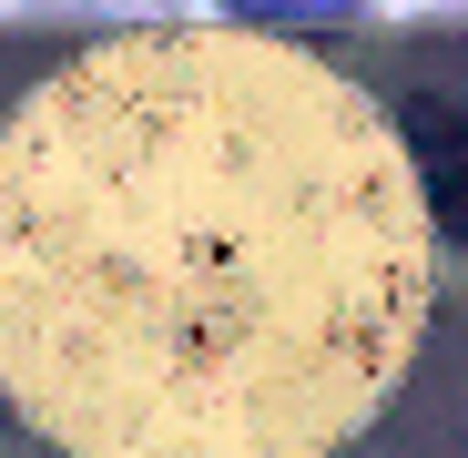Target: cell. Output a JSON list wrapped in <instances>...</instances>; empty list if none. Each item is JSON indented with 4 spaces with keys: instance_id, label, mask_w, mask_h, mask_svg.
Instances as JSON below:
<instances>
[{
    "instance_id": "cell-2",
    "label": "cell",
    "mask_w": 468,
    "mask_h": 458,
    "mask_svg": "<svg viewBox=\"0 0 468 458\" xmlns=\"http://www.w3.org/2000/svg\"><path fill=\"white\" fill-rule=\"evenodd\" d=\"M408 174H418V204L468 245V102H408Z\"/></svg>"
},
{
    "instance_id": "cell-1",
    "label": "cell",
    "mask_w": 468,
    "mask_h": 458,
    "mask_svg": "<svg viewBox=\"0 0 468 458\" xmlns=\"http://www.w3.org/2000/svg\"><path fill=\"white\" fill-rule=\"evenodd\" d=\"M0 164V346L82 458H326L398 388L418 174L336 71L153 31Z\"/></svg>"
},
{
    "instance_id": "cell-3",
    "label": "cell",
    "mask_w": 468,
    "mask_h": 458,
    "mask_svg": "<svg viewBox=\"0 0 468 458\" xmlns=\"http://www.w3.org/2000/svg\"><path fill=\"white\" fill-rule=\"evenodd\" d=\"M245 11H265V21H326V11H346V0H245Z\"/></svg>"
}]
</instances>
